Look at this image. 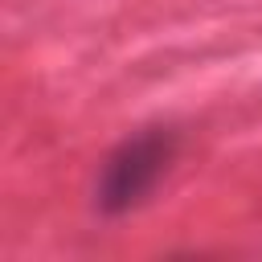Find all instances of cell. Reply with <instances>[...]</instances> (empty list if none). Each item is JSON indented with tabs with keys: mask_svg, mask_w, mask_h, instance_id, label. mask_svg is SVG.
Wrapping results in <instances>:
<instances>
[{
	"mask_svg": "<svg viewBox=\"0 0 262 262\" xmlns=\"http://www.w3.org/2000/svg\"><path fill=\"white\" fill-rule=\"evenodd\" d=\"M176 151H180V131L168 127V123H151V127L131 131L98 164L94 209L102 217H123V213L139 209L160 188L168 168L176 164Z\"/></svg>",
	"mask_w": 262,
	"mask_h": 262,
	"instance_id": "obj_1",
	"label": "cell"
}]
</instances>
